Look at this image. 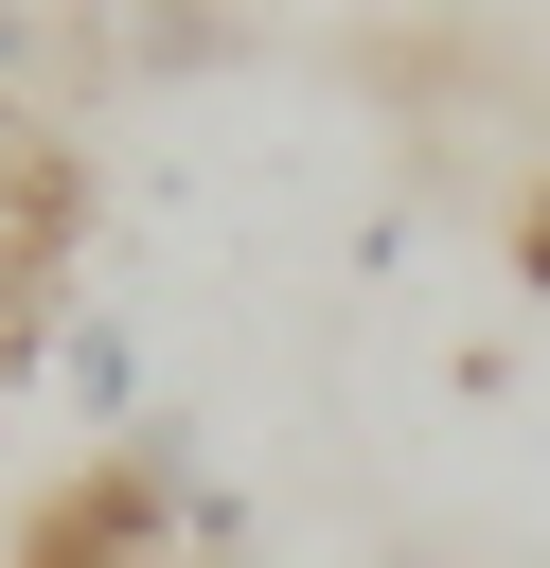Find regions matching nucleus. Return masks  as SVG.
<instances>
[{"mask_svg":"<svg viewBox=\"0 0 550 568\" xmlns=\"http://www.w3.org/2000/svg\"><path fill=\"white\" fill-rule=\"evenodd\" d=\"M53 390H71L89 426H142V337H124V320H71V337H53Z\"/></svg>","mask_w":550,"mask_h":568,"instance_id":"f03ea898","label":"nucleus"},{"mask_svg":"<svg viewBox=\"0 0 550 568\" xmlns=\"http://www.w3.org/2000/svg\"><path fill=\"white\" fill-rule=\"evenodd\" d=\"M18 53H35V36H18V18H0V71H18Z\"/></svg>","mask_w":550,"mask_h":568,"instance_id":"20e7f679","label":"nucleus"},{"mask_svg":"<svg viewBox=\"0 0 550 568\" xmlns=\"http://www.w3.org/2000/svg\"><path fill=\"white\" fill-rule=\"evenodd\" d=\"M18 568H213V550H195V515H177L142 462H89V479L18 532Z\"/></svg>","mask_w":550,"mask_h":568,"instance_id":"f257e3e1","label":"nucleus"},{"mask_svg":"<svg viewBox=\"0 0 550 568\" xmlns=\"http://www.w3.org/2000/svg\"><path fill=\"white\" fill-rule=\"evenodd\" d=\"M515 266H532V302H550V195H532V213H515Z\"/></svg>","mask_w":550,"mask_h":568,"instance_id":"7ed1b4c3","label":"nucleus"}]
</instances>
